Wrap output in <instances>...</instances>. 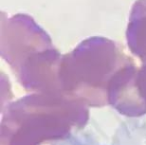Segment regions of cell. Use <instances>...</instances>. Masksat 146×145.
Instances as JSON below:
<instances>
[{
  "mask_svg": "<svg viewBox=\"0 0 146 145\" xmlns=\"http://www.w3.org/2000/svg\"><path fill=\"white\" fill-rule=\"evenodd\" d=\"M126 36L131 48L146 50V0H137L132 6Z\"/></svg>",
  "mask_w": 146,
  "mask_h": 145,
  "instance_id": "1",
  "label": "cell"
}]
</instances>
